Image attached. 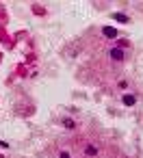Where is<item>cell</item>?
<instances>
[{
    "instance_id": "cell-1",
    "label": "cell",
    "mask_w": 143,
    "mask_h": 158,
    "mask_svg": "<svg viewBox=\"0 0 143 158\" xmlns=\"http://www.w3.org/2000/svg\"><path fill=\"white\" fill-rule=\"evenodd\" d=\"M132 59V46L128 39H117L113 44L102 46V52L95 54L93 63H91V74L93 78H98L100 82H104L106 78L113 80L119 76V72L124 69V65Z\"/></svg>"
},
{
    "instance_id": "cell-2",
    "label": "cell",
    "mask_w": 143,
    "mask_h": 158,
    "mask_svg": "<svg viewBox=\"0 0 143 158\" xmlns=\"http://www.w3.org/2000/svg\"><path fill=\"white\" fill-rule=\"evenodd\" d=\"M72 145H74L76 158H100V156H104V152H106L102 139H100L98 134H91V132L78 134V136L72 141Z\"/></svg>"
},
{
    "instance_id": "cell-3",
    "label": "cell",
    "mask_w": 143,
    "mask_h": 158,
    "mask_svg": "<svg viewBox=\"0 0 143 158\" xmlns=\"http://www.w3.org/2000/svg\"><path fill=\"white\" fill-rule=\"evenodd\" d=\"M48 158H76L74 145H72L69 141H59V143L48 152Z\"/></svg>"
},
{
    "instance_id": "cell-4",
    "label": "cell",
    "mask_w": 143,
    "mask_h": 158,
    "mask_svg": "<svg viewBox=\"0 0 143 158\" xmlns=\"http://www.w3.org/2000/svg\"><path fill=\"white\" fill-rule=\"evenodd\" d=\"M98 37H100V41L106 46V44H113V41H117L119 39V31L115 28V26H100L98 31Z\"/></svg>"
},
{
    "instance_id": "cell-5",
    "label": "cell",
    "mask_w": 143,
    "mask_h": 158,
    "mask_svg": "<svg viewBox=\"0 0 143 158\" xmlns=\"http://www.w3.org/2000/svg\"><path fill=\"white\" fill-rule=\"evenodd\" d=\"M57 123H59L65 132H76V130H78V121H76L74 117H69V115H59V117H57Z\"/></svg>"
},
{
    "instance_id": "cell-6",
    "label": "cell",
    "mask_w": 143,
    "mask_h": 158,
    "mask_svg": "<svg viewBox=\"0 0 143 158\" xmlns=\"http://www.w3.org/2000/svg\"><path fill=\"white\" fill-rule=\"evenodd\" d=\"M137 102H139V93L137 91H126V93L119 95V104L124 108H132V106H137Z\"/></svg>"
},
{
    "instance_id": "cell-7",
    "label": "cell",
    "mask_w": 143,
    "mask_h": 158,
    "mask_svg": "<svg viewBox=\"0 0 143 158\" xmlns=\"http://www.w3.org/2000/svg\"><path fill=\"white\" fill-rule=\"evenodd\" d=\"M130 87H132V82H130L128 78H119V80H115V91H119V93L130 91Z\"/></svg>"
},
{
    "instance_id": "cell-8",
    "label": "cell",
    "mask_w": 143,
    "mask_h": 158,
    "mask_svg": "<svg viewBox=\"0 0 143 158\" xmlns=\"http://www.w3.org/2000/svg\"><path fill=\"white\" fill-rule=\"evenodd\" d=\"M104 158H121V154H119V152H115V149L111 147V152H108V149L104 152Z\"/></svg>"
},
{
    "instance_id": "cell-9",
    "label": "cell",
    "mask_w": 143,
    "mask_h": 158,
    "mask_svg": "<svg viewBox=\"0 0 143 158\" xmlns=\"http://www.w3.org/2000/svg\"><path fill=\"white\" fill-rule=\"evenodd\" d=\"M113 18L119 20V22H128V18H126V15H119V13H113Z\"/></svg>"
}]
</instances>
